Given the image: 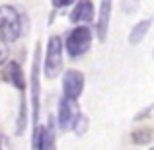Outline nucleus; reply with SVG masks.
<instances>
[{"mask_svg": "<svg viewBox=\"0 0 154 150\" xmlns=\"http://www.w3.org/2000/svg\"><path fill=\"white\" fill-rule=\"evenodd\" d=\"M152 150H154V148H152Z\"/></svg>", "mask_w": 154, "mask_h": 150, "instance_id": "14", "label": "nucleus"}, {"mask_svg": "<svg viewBox=\"0 0 154 150\" xmlns=\"http://www.w3.org/2000/svg\"><path fill=\"white\" fill-rule=\"evenodd\" d=\"M22 16L10 4H2L0 6V37L6 43H14L22 37Z\"/></svg>", "mask_w": 154, "mask_h": 150, "instance_id": "1", "label": "nucleus"}, {"mask_svg": "<svg viewBox=\"0 0 154 150\" xmlns=\"http://www.w3.org/2000/svg\"><path fill=\"white\" fill-rule=\"evenodd\" d=\"M94 20V4L88 2V0H80L72 6L70 12V22L78 23V26H86Z\"/></svg>", "mask_w": 154, "mask_h": 150, "instance_id": "7", "label": "nucleus"}, {"mask_svg": "<svg viewBox=\"0 0 154 150\" xmlns=\"http://www.w3.org/2000/svg\"><path fill=\"white\" fill-rule=\"evenodd\" d=\"M152 57H154V49H152Z\"/></svg>", "mask_w": 154, "mask_h": 150, "instance_id": "13", "label": "nucleus"}, {"mask_svg": "<svg viewBox=\"0 0 154 150\" xmlns=\"http://www.w3.org/2000/svg\"><path fill=\"white\" fill-rule=\"evenodd\" d=\"M92 39H94V31L88 26H76L70 33L66 35V41H64V49H66L70 59H78L84 53H88L92 45Z\"/></svg>", "mask_w": 154, "mask_h": 150, "instance_id": "3", "label": "nucleus"}, {"mask_svg": "<svg viewBox=\"0 0 154 150\" xmlns=\"http://www.w3.org/2000/svg\"><path fill=\"white\" fill-rule=\"evenodd\" d=\"M80 105L78 99H68V98H60L59 99V111H57V127L59 131L68 133L76 127L80 119Z\"/></svg>", "mask_w": 154, "mask_h": 150, "instance_id": "4", "label": "nucleus"}, {"mask_svg": "<svg viewBox=\"0 0 154 150\" xmlns=\"http://www.w3.org/2000/svg\"><path fill=\"white\" fill-rule=\"evenodd\" d=\"M84 92V74L80 70H70L64 72L63 76V98L68 99H78Z\"/></svg>", "mask_w": 154, "mask_h": 150, "instance_id": "6", "label": "nucleus"}, {"mask_svg": "<svg viewBox=\"0 0 154 150\" xmlns=\"http://www.w3.org/2000/svg\"><path fill=\"white\" fill-rule=\"evenodd\" d=\"M64 43L63 37L59 35H51L47 41V53H45V60H43V70H45L47 78H57L63 72V64H64Z\"/></svg>", "mask_w": 154, "mask_h": 150, "instance_id": "2", "label": "nucleus"}, {"mask_svg": "<svg viewBox=\"0 0 154 150\" xmlns=\"http://www.w3.org/2000/svg\"><path fill=\"white\" fill-rule=\"evenodd\" d=\"M39 60H41V47H35L33 63H31V111H33V131L39 127Z\"/></svg>", "mask_w": 154, "mask_h": 150, "instance_id": "5", "label": "nucleus"}, {"mask_svg": "<svg viewBox=\"0 0 154 150\" xmlns=\"http://www.w3.org/2000/svg\"><path fill=\"white\" fill-rule=\"evenodd\" d=\"M150 26H152V18H144V20H140L139 23H135L131 33H129V43H131V45H139V43L146 37Z\"/></svg>", "mask_w": 154, "mask_h": 150, "instance_id": "10", "label": "nucleus"}, {"mask_svg": "<svg viewBox=\"0 0 154 150\" xmlns=\"http://www.w3.org/2000/svg\"><path fill=\"white\" fill-rule=\"evenodd\" d=\"M4 76H6V80L12 84V86H16L20 92H26V76H23L22 72V66H20L18 63H14V60H10V63L6 64V68H4Z\"/></svg>", "mask_w": 154, "mask_h": 150, "instance_id": "8", "label": "nucleus"}, {"mask_svg": "<svg viewBox=\"0 0 154 150\" xmlns=\"http://www.w3.org/2000/svg\"><path fill=\"white\" fill-rule=\"evenodd\" d=\"M109 16H111V2H100V14H98V23H96V31H98L100 41H105V37H107Z\"/></svg>", "mask_w": 154, "mask_h": 150, "instance_id": "9", "label": "nucleus"}, {"mask_svg": "<svg viewBox=\"0 0 154 150\" xmlns=\"http://www.w3.org/2000/svg\"><path fill=\"white\" fill-rule=\"evenodd\" d=\"M8 55H10V49H8V43L4 41L2 37H0V66H2V64H6V60H8Z\"/></svg>", "mask_w": 154, "mask_h": 150, "instance_id": "11", "label": "nucleus"}, {"mask_svg": "<svg viewBox=\"0 0 154 150\" xmlns=\"http://www.w3.org/2000/svg\"><path fill=\"white\" fill-rule=\"evenodd\" d=\"M133 136H135V139H133V140H135L137 144H144V142H148V140H150V131L135 133V135H133Z\"/></svg>", "mask_w": 154, "mask_h": 150, "instance_id": "12", "label": "nucleus"}]
</instances>
